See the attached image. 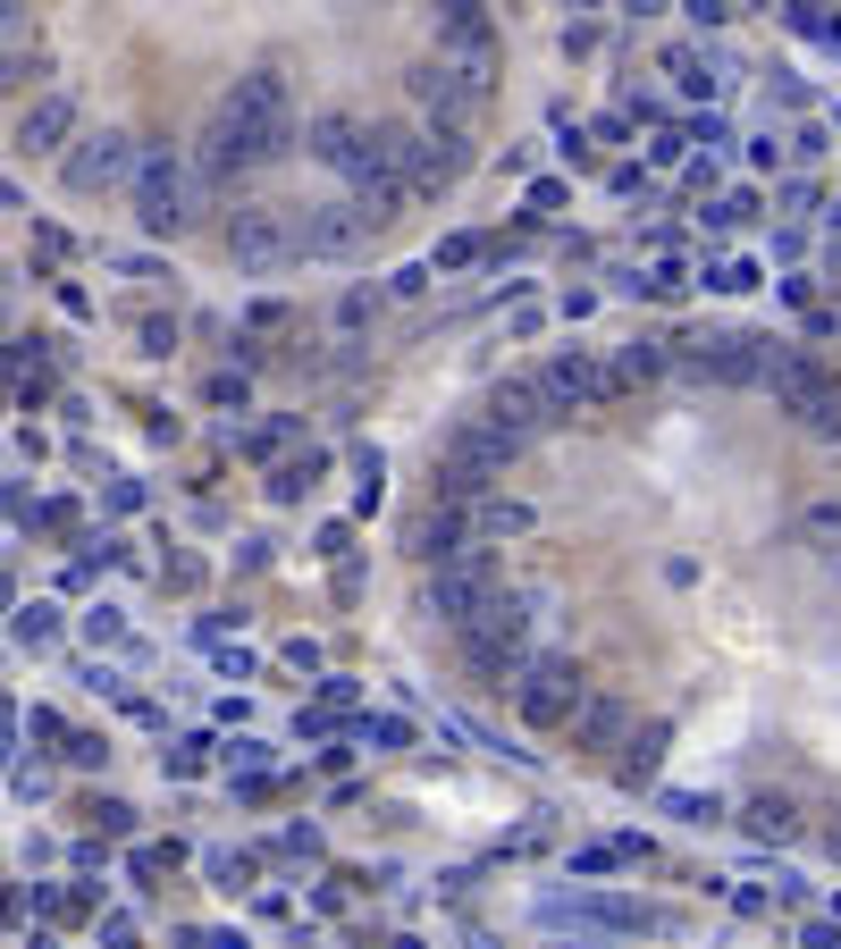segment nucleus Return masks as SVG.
<instances>
[{"instance_id": "f03ea898", "label": "nucleus", "mask_w": 841, "mask_h": 949, "mask_svg": "<svg viewBox=\"0 0 841 949\" xmlns=\"http://www.w3.org/2000/svg\"><path fill=\"white\" fill-rule=\"evenodd\" d=\"M463 656H472V672H488V681H522V672L539 665V656H530V605L497 597L480 622L463 631Z\"/></svg>"}, {"instance_id": "dca6fc26", "label": "nucleus", "mask_w": 841, "mask_h": 949, "mask_svg": "<svg viewBox=\"0 0 841 949\" xmlns=\"http://www.w3.org/2000/svg\"><path fill=\"white\" fill-rule=\"evenodd\" d=\"M522 521H530L522 505H480V530H488V539H497V530H522Z\"/></svg>"}, {"instance_id": "f8f14e48", "label": "nucleus", "mask_w": 841, "mask_h": 949, "mask_svg": "<svg viewBox=\"0 0 841 949\" xmlns=\"http://www.w3.org/2000/svg\"><path fill=\"white\" fill-rule=\"evenodd\" d=\"M413 93H421V110H438V118H463V110H472V85H463V76H454L447 60H438V67H421V76H413Z\"/></svg>"}, {"instance_id": "7ed1b4c3", "label": "nucleus", "mask_w": 841, "mask_h": 949, "mask_svg": "<svg viewBox=\"0 0 841 949\" xmlns=\"http://www.w3.org/2000/svg\"><path fill=\"white\" fill-rule=\"evenodd\" d=\"M581 706H589V681L573 656H539V665L514 681V714L530 731H555V723H581Z\"/></svg>"}, {"instance_id": "6e6552de", "label": "nucleus", "mask_w": 841, "mask_h": 949, "mask_svg": "<svg viewBox=\"0 0 841 949\" xmlns=\"http://www.w3.org/2000/svg\"><path fill=\"white\" fill-rule=\"evenodd\" d=\"M362 236H371L362 202H321V211H303V227H294V253H312V261H346Z\"/></svg>"}, {"instance_id": "1a4fd4ad", "label": "nucleus", "mask_w": 841, "mask_h": 949, "mask_svg": "<svg viewBox=\"0 0 841 949\" xmlns=\"http://www.w3.org/2000/svg\"><path fill=\"white\" fill-rule=\"evenodd\" d=\"M539 395H548V412H581V404H598V395H606V379L589 370L581 353H555L548 370H539Z\"/></svg>"}, {"instance_id": "39448f33", "label": "nucleus", "mask_w": 841, "mask_h": 949, "mask_svg": "<svg viewBox=\"0 0 841 949\" xmlns=\"http://www.w3.org/2000/svg\"><path fill=\"white\" fill-rule=\"evenodd\" d=\"M227 253H236V269H253V278L287 269V261H294L287 211H269V202H236V219H227Z\"/></svg>"}, {"instance_id": "423d86ee", "label": "nucleus", "mask_w": 841, "mask_h": 949, "mask_svg": "<svg viewBox=\"0 0 841 949\" xmlns=\"http://www.w3.org/2000/svg\"><path fill=\"white\" fill-rule=\"evenodd\" d=\"M135 219L143 227L186 219V168H177V152H143V168H135Z\"/></svg>"}, {"instance_id": "ddd939ff", "label": "nucleus", "mask_w": 841, "mask_h": 949, "mask_svg": "<svg viewBox=\"0 0 841 949\" xmlns=\"http://www.w3.org/2000/svg\"><path fill=\"white\" fill-rule=\"evenodd\" d=\"M757 337H707V345L690 353V362H699V370H707V379H757Z\"/></svg>"}, {"instance_id": "20e7f679", "label": "nucleus", "mask_w": 841, "mask_h": 949, "mask_svg": "<svg viewBox=\"0 0 841 949\" xmlns=\"http://www.w3.org/2000/svg\"><path fill=\"white\" fill-rule=\"evenodd\" d=\"M497 597H505V589H497L488 555H447V564H429V613H447L454 631H472Z\"/></svg>"}, {"instance_id": "2eb2a0df", "label": "nucleus", "mask_w": 841, "mask_h": 949, "mask_svg": "<svg viewBox=\"0 0 841 949\" xmlns=\"http://www.w3.org/2000/svg\"><path fill=\"white\" fill-rule=\"evenodd\" d=\"M60 127H67V101H34L26 118H17V143H26V152H51Z\"/></svg>"}, {"instance_id": "9d476101", "label": "nucleus", "mask_w": 841, "mask_h": 949, "mask_svg": "<svg viewBox=\"0 0 841 949\" xmlns=\"http://www.w3.org/2000/svg\"><path fill=\"white\" fill-rule=\"evenodd\" d=\"M766 379H775V395H782V404H800V412H808V420H841V404H833V387L816 379V370H800V362H775V370H766Z\"/></svg>"}, {"instance_id": "f257e3e1", "label": "nucleus", "mask_w": 841, "mask_h": 949, "mask_svg": "<svg viewBox=\"0 0 841 949\" xmlns=\"http://www.w3.org/2000/svg\"><path fill=\"white\" fill-rule=\"evenodd\" d=\"M294 135V101L287 85L269 76V67H253V76H236L219 93V118H211V135H202V177L211 186H236L244 168H261V160H278Z\"/></svg>"}, {"instance_id": "9b49d317", "label": "nucleus", "mask_w": 841, "mask_h": 949, "mask_svg": "<svg viewBox=\"0 0 841 949\" xmlns=\"http://www.w3.org/2000/svg\"><path fill=\"white\" fill-rule=\"evenodd\" d=\"M539 404H548V395H539V379H505L497 395H488V429H497V438H522V429L539 420Z\"/></svg>"}, {"instance_id": "4468645a", "label": "nucleus", "mask_w": 841, "mask_h": 949, "mask_svg": "<svg viewBox=\"0 0 841 949\" xmlns=\"http://www.w3.org/2000/svg\"><path fill=\"white\" fill-rule=\"evenodd\" d=\"M623 723H631V706H623V697H589L581 723H573V739H581V748H615Z\"/></svg>"}, {"instance_id": "0eeeda50", "label": "nucleus", "mask_w": 841, "mask_h": 949, "mask_svg": "<svg viewBox=\"0 0 841 949\" xmlns=\"http://www.w3.org/2000/svg\"><path fill=\"white\" fill-rule=\"evenodd\" d=\"M143 160H135V143L118 127H101V135H85L76 152H67V186L76 193H101V186H118V177H135Z\"/></svg>"}]
</instances>
